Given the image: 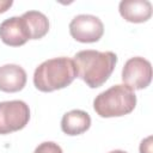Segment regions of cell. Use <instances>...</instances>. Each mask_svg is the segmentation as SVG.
Here are the masks:
<instances>
[{"label": "cell", "mask_w": 153, "mask_h": 153, "mask_svg": "<svg viewBox=\"0 0 153 153\" xmlns=\"http://www.w3.org/2000/svg\"><path fill=\"white\" fill-rule=\"evenodd\" d=\"M76 76L91 88L102 86L112 74L117 63V55L112 51L81 50L73 59Z\"/></svg>", "instance_id": "6da1fadb"}, {"label": "cell", "mask_w": 153, "mask_h": 153, "mask_svg": "<svg viewBox=\"0 0 153 153\" xmlns=\"http://www.w3.org/2000/svg\"><path fill=\"white\" fill-rule=\"evenodd\" d=\"M75 78L73 60L61 56L42 62L33 73V84L42 92H53L67 87Z\"/></svg>", "instance_id": "7a4b0ae2"}, {"label": "cell", "mask_w": 153, "mask_h": 153, "mask_svg": "<svg viewBox=\"0 0 153 153\" xmlns=\"http://www.w3.org/2000/svg\"><path fill=\"white\" fill-rule=\"evenodd\" d=\"M136 105V96L126 85H115L99 93L93 100L94 111L104 118L130 114Z\"/></svg>", "instance_id": "3957f363"}, {"label": "cell", "mask_w": 153, "mask_h": 153, "mask_svg": "<svg viewBox=\"0 0 153 153\" xmlns=\"http://www.w3.org/2000/svg\"><path fill=\"white\" fill-rule=\"evenodd\" d=\"M30 120L29 105L23 100L0 103V135L23 129Z\"/></svg>", "instance_id": "277c9868"}, {"label": "cell", "mask_w": 153, "mask_h": 153, "mask_svg": "<svg viewBox=\"0 0 153 153\" xmlns=\"http://www.w3.org/2000/svg\"><path fill=\"white\" fill-rule=\"evenodd\" d=\"M122 81L131 90L146 88L152 81L151 62L141 56L129 59L122 69Z\"/></svg>", "instance_id": "5b68a950"}, {"label": "cell", "mask_w": 153, "mask_h": 153, "mask_svg": "<svg viewBox=\"0 0 153 153\" xmlns=\"http://www.w3.org/2000/svg\"><path fill=\"white\" fill-rule=\"evenodd\" d=\"M71 36L81 43H93L102 38L104 25L102 20L92 14H79L69 23Z\"/></svg>", "instance_id": "8992f818"}, {"label": "cell", "mask_w": 153, "mask_h": 153, "mask_svg": "<svg viewBox=\"0 0 153 153\" xmlns=\"http://www.w3.org/2000/svg\"><path fill=\"white\" fill-rule=\"evenodd\" d=\"M0 38L10 47H20L25 44L30 37L22 17H11L0 24Z\"/></svg>", "instance_id": "52a82bcc"}, {"label": "cell", "mask_w": 153, "mask_h": 153, "mask_svg": "<svg viewBox=\"0 0 153 153\" xmlns=\"http://www.w3.org/2000/svg\"><path fill=\"white\" fill-rule=\"evenodd\" d=\"M26 84V72L23 67L13 63H7L0 67V91L18 92Z\"/></svg>", "instance_id": "ba28073f"}, {"label": "cell", "mask_w": 153, "mask_h": 153, "mask_svg": "<svg viewBox=\"0 0 153 153\" xmlns=\"http://www.w3.org/2000/svg\"><path fill=\"white\" fill-rule=\"evenodd\" d=\"M118 11L129 23H145L152 16V4L148 0H123L118 5Z\"/></svg>", "instance_id": "9c48e42d"}, {"label": "cell", "mask_w": 153, "mask_h": 153, "mask_svg": "<svg viewBox=\"0 0 153 153\" xmlns=\"http://www.w3.org/2000/svg\"><path fill=\"white\" fill-rule=\"evenodd\" d=\"M91 127V117L84 110H71L62 116L61 129L65 134L75 136L85 133Z\"/></svg>", "instance_id": "30bf717a"}, {"label": "cell", "mask_w": 153, "mask_h": 153, "mask_svg": "<svg viewBox=\"0 0 153 153\" xmlns=\"http://www.w3.org/2000/svg\"><path fill=\"white\" fill-rule=\"evenodd\" d=\"M30 39H39L49 31V20L39 11H27L22 16Z\"/></svg>", "instance_id": "8fae6325"}, {"label": "cell", "mask_w": 153, "mask_h": 153, "mask_svg": "<svg viewBox=\"0 0 153 153\" xmlns=\"http://www.w3.org/2000/svg\"><path fill=\"white\" fill-rule=\"evenodd\" d=\"M33 153H63V152L57 143L53 141H45L39 143L33 151Z\"/></svg>", "instance_id": "7c38bea8"}, {"label": "cell", "mask_w": 153, "mask_h": 153, "mask_svg": "<svg viewBox=\"0 0 153 153\" xmlns=\"http://www.w3.org/2000/svg\"><path fill=\"white\" fill-rule=\"evenodd\" d=\"M140 153H152V136H148L141 141Z\"/></svg>", "instance_id": "4fadbf2b"}, {"label": "cell", "mask_w": 153, "mask_h": 153, "mask_svg": "<svg viewBox=\"0 0 153 153\" xmlns=\"http://www.w3.org/2000/svg\"><path fill=\"white\" fill-rule=\"evenodd\" d=\"M12 5H13L12 0H0V13L6 12Z\"/></svg>", "instance_id": "5bb4252c"}, {"label": "cell", "mask_w": 153, "mask_h": 153, "mask_svg": "<svg viewBox=\"0 0 153 153\" xmlns=\"http://www.w3.org/2000/svg\"><path fill=\"white\" fill-rule=\"evenodd\" d=\"M109 153H127L126 151H121V149H115V151H111Z\"/></svg>", "instance_id": "9a60e30c"}]
</instances>
